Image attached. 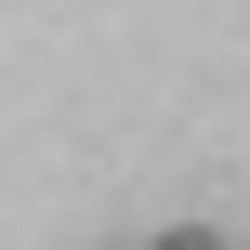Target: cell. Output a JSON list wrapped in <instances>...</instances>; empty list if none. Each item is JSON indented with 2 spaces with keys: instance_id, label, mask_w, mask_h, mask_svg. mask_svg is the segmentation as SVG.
I'll use <instances>...</instances> for the list:
<instances>
[{
  "instance_id": "1",
  "label": "cell",
  "mask_w": 250,
  "mask_h": 250,
  "mask_svg": "<svg viewBox=\"0 0 250 250\" xmlns=\"http://www.w3.org/2000/svg\"><path fill=\"white\" fill-rule=\"evenodd\" d=\"M145 250H237L224 224H171V237H145Z\"/></svg>"
}]
</instances>
